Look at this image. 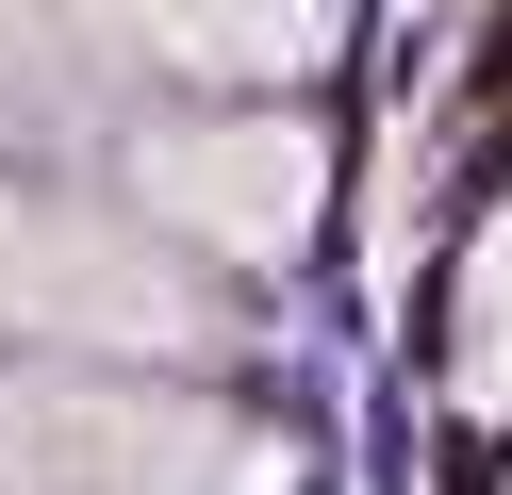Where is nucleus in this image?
<instances>
[{
    "mask_svg": "<svg viewBox=\"0 0 512 495\" xmlns=\"http://www.w3.org/2000/svg\"><path fill=\"white\" fill-rule=\"evenodd\" d=\"M0 495H281L215 396H149L100 363H17L0 380Z\"/></svg>",
    "mask_w": 512,
    "mask_h": 495,
    "instance_id": "nucleus-1",
    "label": "nucleus"
},
{
    "mask_svg": "<svg viewBox=\"0 0 512 495\" xmlns=\"http://www.w3.org/2000/svg\"><path fill=\"white\" fill-rule=\"evenodd\" d=\"M133 198L215 264H281L314 231V132L298 116H182L133 149Z\"/></svg>",
    "mask_w": 512,
    "mask_h": 495,
    "instance_id": "nucleus-2",
    "label": "nucleus"
},
{
    "mask_svg": "<svg viewBox=\"0 0 512 495\" xmlns=\"http://www.w3.org/2000/svg\"><path fill=\"white\" fill-rule=\"evenodd\" d=\"M100 33L182 83H298V66H331L347 0H100Z\"/></svg>",
    "mask_w": 512,
    "mask_h": 495,
    "instance_id": "nucleus-3",
    "label": "nucleus"
},
{
    "mask_svg": "<svg viewBox=\"0 0 512 495\" xmlns=\"http://www.w3.org/2000/svg\"><path fill=\"white\" fill-rule=\"evenodd\" d=\"M446 380H463V413H512V198L479 215L463 281H446Z\"/></svg>",
    "mask_w": 512,
    "mask_h": 495,
    "instance_id": "nucleus-4",
    "label": "nucleus"
}]
</instances>
